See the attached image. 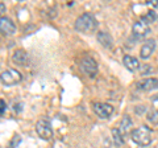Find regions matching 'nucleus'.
Wrapping results in <instances>:
<instances>
[{
    "label": "nucleus",
    "instance_id": "obj_1",
    "mask_svg": "<svg viewBox=\"0 0 158 148\" xmlns=\"http://www.w3.org/2000/svg\"><path fill=\"white\" fill-rule=\"evenodd\" d=\"M96 27H98V21L91 13L81 15V16L77 19V21H75V29L78 32L85 33V34L92 33L96 29Z\"/></svg>",
    "mask_w": 158,
    "mask_h": 148
},
{
    "label": "nucleus",
    "instance_id": "obj_2",
    "mask_svg": "<svg viewBox=\"0 0 158 148\" xmlns=\"http://www.w3.org/2000/svg\"><path fill=\"white\" fill-rule=\"evenodd\" d=\"M132 140L141 147H146L152 143V130L146 126H141L132 131Z\"/></svg>",
    "mask_w": 158,
    "mask_h": 148
},
{
    "label": "nucleus",
    "instance_id": "obj_3",
    "mask_svg": "<svg viewBox=\"0 0 158 148\" xmlns=\"http://www.w3.org/2000/svg\"><path fill=\"white\" fill-rule=\"evenodd\" d=\"M21 80H23L21 73L16 70V69H8V70L0 74V81L6 86H13V85H16V83L21 82Z\"/></svg>",
    "mask_w": 158,
    "mask_h": 148
},
{
    "label": "nucleus",
    "instance_id": "obj_4",
    "mask_svg": "<svg viewBox=\"0 0 158 148\" xmlns=\"http://www.w3.org/2000/svg\"><path fill=\"white\" fill-rule=\"evenodd\" d=\"M36 131L38 136L44 140H50L53 137V127L52 123L46 119H40L36 124Z\"/></svg>",
    "mask_w": 158,
    "mask_h": 148
},
{
    "label": "nucleus",
    "instance_id": "obj_5",
    "mask_svg": "<svg viewBox=\"0 0 158 148\" xmlns=\"http://www.w3.org/2000/svg\"><path fill=\"white\" fill-rule=\"evenodd\" d=\"M82 73H85L87 77L94 78L98 74V63L92 57H85L79 63Z\"/></svg>",
    "mask_w": 158,
    "mask_h": 148
},
{
    "label": "nucleus",
    "instance_id": "obj_6",
    "mask_svg": "<svg viewBox=\"0 0 158 148\" xmlns=\"http://www.w3.org/2000/svg\"><path fill=\"white\" fill-rule=\"evenodd\" d=\"M94 111L95 114L102 118V119H107L113 114V107L108 103H103V102H96L94 103Z\"/></svg>",
    "mask_w": 158,
    "mask_h": 148
},
{
    "label": "nucleus",
    "instance_id": "obj_7",
    "mask_svg": "<svg viewBox=\"0 0 158 148\" xmlns=\"http://www.w3.org/2000/svg\"><path fill=\"white\" fill-rule=\"evenodd\" d=\"M150 33V27L142 21H137L132 27V34L136 38H142Z\"/></svg>",
    "mask_w": 158,
    "mask_h": 148
},
{
    "label": "nucleus",
    "instance_id": "obj_8",
    "mask_svg": "<svg viewBox=\"0 0 158 148\" xmlns=\"http://www.w3.org/2000/svg\"><path fill=\"white\" fill-rule=\"evenodd\" d=\"M16 32V25L13 21L8 17H2L0 19V33L3 36H12Z\"/></svg>",
    "mask_w": 158,
    "mask_h": 148
},
{
    "label": "nucleus",
    "instance_id": "obj_9",
    "mask_svg": "<svg viewBox=\"0 0 158 148\" xmlns=\"http://www.w3.org/2000/svg\"><path fill=\"white\" fill-rule=\"evenodd\" d=\"M154 49H156V41L154 40H146L144 44H142V46H141V50H140V56L142 60H148L153 52H154Z\"/></svg>",
    "mask_w": 158,
    "mask_h": 148
},
{
    "label": "nucleus",
    "instance_id": "obj_10",
    "mask_svg": "<svg viewBox=\"0 0 158 148\" xmlns=\"http://www.w3.org/2000/svg\"><path fill=\"white\" fill-rule=\"evenodd\" d=\"M137 87L140 90L144 91H149V90H154L158 87V80L157 78H146V80H142L137 83Z\"/></svg>",
    "mask_w": 158,
    "mask_h": 148
},
{
    "label": "nucleus",
    "instance_id": "obj_11",
    "mask_svg": "<svg viewBox=\"0 0 158 148\" xmlns=\"http://www.w3.org/2000/svg\"><path fill=\"white\" fill-rule=\"evenodd\" d=\"M12 60L20 66H25V63L28 62V53L25 50H23V49H19V50L13 53Z\"/></svg>",
    "mask_w": 158,
    "mask_h": 148
},
{
    "label": "nucleus",
    "instance_id": "obj_12",
    "mask_svg": "<svg viewBox=\"0 0 158 148\" xmlns=\"http://www.w3.org/2000/svg\"><path fill=\"white\" fill-rule=\"evenodd\" d=\"M98 41L102 44L104 48H112L113 46V38L111 37V34H108L107 32H98Z\"/></svg>",
    "mask_w": 158,
    "mask_h": 148
},
{
    "label": "nucleus",
    "instance_id": "obj_13",
    "mask_svg": "<svg viewBox=\"0 0 158 148\" xmlns=\"http://www.w3.org/2000/svg\"><path fill=\"white\" fill-rule=\"evenodd\" d=\"M123 62H124L125 67L128 69V70L131 72H136L137 69H140V62H138L137 58L132 57V56H124V60H123Z\"/></svg>",
    "mask_w": 158,
    "mask_h": 148
},
{
    "label": "nucleus",
    "instance_id": "obj_14",
    "mask_svg": "<svg viewBox=\"0 0 158 148\" xmlns=\"http://www.w3.org/2000/svg\"><path fill=\"white\" fill-rule=\"evenodd\" d=\"M132 127H133V122L132 119L128 115H125L124 118L121 119V123H120V132L123 135H127V134H131L132 132Z\"/></svg>",
    "mask_w": 158,
    "mask_h": 148
},
{
    "label": "nucleus",
    "instance_id": "obj_15",
    "mask_svg": "<svg viewBox=\"0 0 158 148\" xmlns=\"http://www.w3.org/2000/svg\"><path fill=\"white\" fill-rule=\"evenodd\" d=\"M112 137H113V143L116 147H120L124 144V135L120 132L118 128H113L112 130Z\"/></svg>",
    "mask_w": 158,
    "mask_h": 148
},
{
    "label": "nucleus",
    "instance_id": "obj_16",
    "mask_svg": "<svg viewBox=\"0 0 158 148\" xmlns=\"http://www.w3.org/2000/svg\"><path fill=\"white\" fill-rule=\"evenodd\" d=\"M156 19H157L156 12H154V11H149L146 15H144V16H142V20H141V21L149 25L150 23H154V21H156Z\"/></svg>",
    "mask_w": 158,
    "mask_h": 148
},
{
    "label": "nucleus",
    "instance_id": "obj_17",
    "mask_svg": "<svg viewBox=\"0 0 158 148\" xmlns=\"http://www.w3.org/2000/svg\"><path fill=\"white\" fill-rule=\"evenodd\" d=\"M148 120L152 124H158V110H153L148 114Z\"/></svg>",
    "mask_w": 158,
    "mask_h": 148
},
{
    "label": "nucleus",
    "instance_id": "obj_18",
    "mask_svg": "<svg viewBox=\"0 0 158 148\" xmlns=\"http://www.w3.org/2000/svg\"><path fill=\"white\" fill-rule=\"evenodd\" d=\"M140 70H141V74H142V76H145V74L153 72V69H152L149 65H142V66H140Z\"/></svg>",
    "mask_w": 158,
    "mask_h": 148
},
{
    "label": "nucleus",
    "instance_id": "obj_19",
    "mask_svg": "<svg viewBox=\"0 0 158 148\" xmlns=\"http://www.w3.org/2000/svg\"><path fill=\"white\" fill-rule=\"evenodd\" d=\"M20 141H21V137H20L19 135H16V136L13 137V140H12V143H11V146H9V148H15L16 146H19Z\"/></svg>",
    "mask_w": 158,
    "mask_h": 148
},
{
    "label": "nucleus",
    "instance_id": "obj_20",
    "mask_svg": "<svg viewBox=\"0 0 158 148\" xmlns=\"http://www.w3.org/2000/svg\"><path fill=\"white\" fill-rule=\"evenodd\" d=\"M6 110H7V103L4 102L3 99H0V115H2Z\"/></svg>",
    "mask_w": 158,
    "mask_h": 148
},
{
    "label": "nucleus",
    "instance_id": "obj_21",
    "mask_svg": "<svg viewBox=\"0 0 158 148\" xmlns=\"http://www.w3.org/2000/svg\"><path fill=\"white\" fill-rule=\"evenodd\" d=\"M4 12H6V4H4V3H0V19L3 17Z\"/></svg>",
    "mask_w": 158,
    "mask_h": 148
},
{
    "label": "nucleus",
    "instance_id": "obj_22",
    "mask_svg": "<svg viewBox=\"0 0 158 148\" xmlns=\"http://www.w3.org/2000/svg\"><path fill=\"white\" fill-rule=\"evenodd\" d=\"M148 6H152V7H157L158 6V0H150V2L146 3Z\"/></svg>",
    "mask_w": 158,
    "mask_h": 148
}]
</instances>
